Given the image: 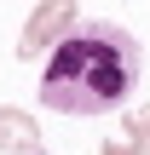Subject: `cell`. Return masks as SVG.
<instances>
[{
	"label": "cell",
	"instance_id": "6da1fadb",
	"mask_svg": "<svg viewBox=\"0 0 150 155\" xmlns=\"http://www.w3.org/2000/svg\"><path fill=\"white\" fill-rule=\"evenodd\" d=\"M139 75H145L139 35L116 17H87L40 58V86L35 92H40V109L92 121V115L127 109L133 92H139Z\"/></svg>",
	"mask_w": 150,
	"mask_h": 155
},
{
	"label": "cell",
	"instance_id": "7a4b0ae2",
	"mask_svg": "<svg viewBox=\"0 0 150 155\" xmlns=\"http://www.w3.org/2000/svg\"><path fill=\"white\" fill-rule=\"evenodd\" d=\"M75 23H81V0H35L29 17H23V35H17V58L23 63H40Z\"/></svg>",
	"mask_w": 150,
	"mask_h": 155
},
{
	"label": "cell",
	"instance_id": "3957f363",
	"mask_svg": "<svg viewBox=\"0 0 150 155\" xmlns=\"http://www.w3.org/2000/svg\"><path fill=\"white\" fill-rule=\"evenodd\" d=\"M0 155H46L40 121L17 104H0Z\"/></svg>",
	"mask_w": 150,
	"mask_h": 155
},
{
	"label": "cell",
	"instance_id": "277c9868",
	"mask_svg": "<svg viewBox=\"0 0 150 155\" xmlns=\"http://www.w3.org/2000/svg\"><path fill=\"white\" fill-rule=\"evenodd\" d=\"M150 150V104L121 109V138H110L98 155H145Z\"/></svg>",
	"mask_w": 150,
	"mask_h": 155
},
{
	"label": "cell",
	"instance_id": "5b68a950",
	"mask_svg": "<svg viewBox=\"0 0 150 155\" xmlns=\"http://www.w3.org/2000/svg\"><path fill=\"white\" fill-rule=\"evenodd\" d=\"M145 155H150V150H145Z\"/></svg>",
	"mask_w": 150,
	"mask_h": 155
}]
</instances>
